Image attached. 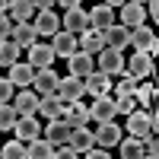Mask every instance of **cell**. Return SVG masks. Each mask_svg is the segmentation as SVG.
Wrapping results in <instances>:
<instances>
[{
  "mask_svg": "<svg viewBox=\"0 0 159 159\" xmlns=\"http://www.w3.org/2000/svg\"><path fill=\"white\" fill-rule=\"evenodd\" d=\"M127 134L134 140H156V115L150 111H130L127 115Z\"/></svg>",
  "mask_w": 159,
  "mask_h": 159,
  "instance_id": "1",
  "label": "cell"
},
{
  "mask_svg": "<svg viewBox=\"0 0 159 159\" xmlns=\"http://www.w3.org/2000/svg\"><path fill=\"white\" fill-rule=\"evenodd\" d=\"M96 64H99V73H105V76H121L124 73V51L102 48L99 54H96Z\"/></svg>",
  "mask_w": 159,
  "mask_h": 159,
  "instance_id": "2",
  "label": "cell"
},
{
  "mask_svg": "<svg viewBox=\"0 0 159 159\" xmlns=\"http://www.w3.org/2000/svg\"><path fill=\"white\" fill-rule=\"evenodd\" d=\"M115 115H118V108H115V99L111 96H96V99H92V105H89V121L108 124V121H115Z\"/></svg>",
  "mask_w": 159,
  "mask_h": 159,
  "instance_id": "3",
  "label": "cell"
},
{
  "mask_svg": "<svg viewBox=\"0 0 159 159\" xmlns=\"http://www.w3.org/2000/svg\"><path fill=\"white\" fill-rule=\"evenodd\" d=\"M86 92V86H83V80H76V76H61L57 80V89H54V96L67 105V102H80V96Z\"/></svg>",
  "mask_w": 159,
  "mask_h": 159,
  "instance_id": "4",
  "label": "cell"
},
{
  "mask_svg": "<svg viewBox=\"0 0 159 159\" xmlns=\"http://www.w3.org/2000/svg\"><path fill=\"white\" fill-rule=\"evenodd\" d=\"M124 67H127L130 80H147L153 73V57L147 54V51H137L134 57H124Z\"/></svg>",
  "mask_w": 159,
  "mask_h": 159,
  "instance_id": "5",
  "label": "cell"
},
{
  "mask_svg": "<svg viewBox=\"0 0 159 159\" xmlns=\"http://www.w3.org/2000/svg\"><path fill=\"white\" fill-rule=\"evenodd\" d=\"M70 130H73V127L64 121V118H57V121H48V124H45V130H42L45 137H42V140L51 143V147H64L67 137H70Z\"/></svg>",
  "mask_w": 159,
  "mask_h": 159,
  "instance_id": "6",
  "label": "cell"
},
{
  "mask_svg": "<svg viewBox=\"0 0 159 159\" xmlns=\"http://www.w3.org/2000/svg\"><path fill=\"white\" fill-rule=\"evenodd\" d=\"M29 64L32 70H48L51 64H54V51H51V45H42V42H35L32 48H29Z\"/></svg>",
  "mask_w": 159,
  "mask_h": 159,
  "instance_id": "7",
  "label": "cell"
},
{
  "mask_svg": "<svg viewBox=\"0 0 159 159\" xmlns=\"http://www.w3.org/2000/svg\"><path fill=\"white\" fill-rule=\"evenodd\" d=\"M13 111H16V118H35L38 111V96L32 89H19V96L13 99Z\"/></svg>",
  "mask_w": 159,
  "mask_h": 159,
  "instance_id": "8",
  "label": "cell"
},
{
  "mask_svg": "<svg viewBox=\"0 0 159 159\" xmlns=\"http://www.w3.org/2000/svg\"><path fill=\"white\" fill-rule=\"evenodd\" d=\"M127 45H134L137 51H147V54H153V51H156V35H153V29H147V22H143V25H137V29H130Z\"/></svg>",
  "mask_w": 159,
  "mask_h": 159,
  "instance_id": "9",
  "label": "cell"
},
{
  "mask_svg": "<svg viewBox=\"0 0 159 159\" xmlns=\"http://www.w3.org/2000/svg\"><path fill=\"white\" fill-rule=\"evenodd\" d=\"M67 67H70V76L86 80L92 70H96V57H89V54H83V51H76V54L67 57Z\"/></svg>",
  "mask_w": 159,
  "mask_h": 159,
  "instance_id": "10",
  "label": "cell"
},
{
  "mask_svg": "<svg viewBox=\"0 0 159 159\" xmlns=\"http://www.w3.org/2000/svg\"><path fill=\"white\" fill-rule=\"evenodd\" d=\"M86 29H89V19H86V10H83V7L64 13V32H70L73 38H80Z\"/></svg>",
  "mask_w": 159,
  "mask_h": 159,
  "instance_id": "11",
  "label": "cell"
},
{
  "mask_svg": "<svg viewBox=\"0 0 159 159\" xmlns=\"http://www.w3.org/2000/svg\"><path fill=\"white\" fill-rule=\"evenodd\" d=\"M86 19H89V25H92V32H105L108 25H115V10H108L105 3H99V7H92V10L86 13Z\"/></svg>",
  "mask_w": 159,
  "mask_h": 159,
  "instance_id": "12",
  "label": "cell"
},
{
  "mask_svg": "<svg viewBox=\"0 0 159 159\" xmlns=\"http://www.w3.org/2000/svg\"><path fill=\"white\" fill-rule=\"evenodd\" d=\"M61 118H64L70 127H86V124H89V105H83V102H67Z\"/></svg>",
  "mask_w": 159,
  "mask_h": 159,
  "instance_id": "13",
  "label": "cell"
},
{
  "mask_svg": "<svg viewBox=\"0 0 159 159\" xmlns=\"http://www.w3.org/2000/svg\"><path fill=\"white\" fill-rule=\"evenodd\" d=\"M92 137H96V143H99L102 150H105V147H118V143H121V127H118L115 121H108V124H96Z\"/></svg>",
  "mask_w": 159,
  "mask_h": 159,
  "instance_id": "14",
  "label": "cell"
},
{
  "mask_svg": "<svg viewBox=\"0 0 159 159\" xmlns=\"http://www.w3.org/2000/svg\"><path fill=\"white\" fill-rule=\"evenodd\" d=\"M67 147H70L73 153H89L92 147H96V137H92L89 127H73L70 137H67Z\"/></svg>",
  "mask_w": 159,
  "mask_h": 159,
  "instance_id": "15",
  "label": "cell"
},
{
  "mask_svg": "<svg viewBox=\"0 0 159 159\" xmlns=\"http://www.w3.org/2000/svg\"><path fill=\"white\" fill-rule=\"evenodd\" d=\"M147 22V10H143V3H124L121 7V22L118 25H124V29H137V25Z\"/></svg>",
  "mask_w": 159,
  "mask_h": 159,
  "instance_id": "16",
  "label": "cell"
},
{
  "mask_svg": "<svg viewBox=\"0 0 159 159\" xmlns=\"http://www.w3.org/2000/svg\"><path fill=\"white\" fill-rule=\"evenodd\" d=\"M10 42L16 45V48H25V51H29V48L38 42V35H35V29H32L29 22H16V25L10 29Z\"/></svg>",
  "mask_w": 159,
  "mask_h": 159,
  "instance_id": "17",
  "label": "cell"
},
{
  "mask_svg": "<svg viewBox=\"0 0 159 159\" xmlns=\"http://www.w3.org/2000/svg\"><path fill=\"white\" fill-rule=\"evenodd\" d=\"M57 73L54 70H35V80H32V86H35V96H54V89H57Z\"/></svg>",
  "mask_w": 159,
  "mask_h": 159,
  "instance_id": "18",
  "label": "cell"
},
{
  "mask_svg": "<svg viewBox=\"0 0 159 159\" xmlns=\"http://www.w3.org/2000/svg\"><path fill=\"white\" fill-rule=\"evenodd\" d=\"M32 80H35V70L29 67V64H13L10 67V76H7V83L13 89H29L32 86Z\"/></svg>",
  "mask_w": 159,
  "mask_h": 159,
  "instance_id": "19",
  "label": "cell"
},
{
  "mask_svg": "<svg viewBox=\"0 0 159 159\" xmlns=\"http://www.w3.org/2000/svg\"><path fill=\"white\" fill-rule=\"evenodd\" d=\"M83 86H86V92L92 99L96 96H108L111 92V76H105V73H99V70H92L86 80H83Z\"/></svg>",
  "mask_w": 159,
  "mask_h": 159,
  "instance_id": "20",
  "label": "cell"
},
{
  "mask_svg": "<svg viewBox=\"0 0 159 159\" xmlns=\"http://www.w3.org/2000/svg\"><path fill=\"white\" fill-rule=\"evenodd\" d=\"M51 51H54V57H64V61H67L70 54H76V38L70 35V32H57L54 38H51Z\"/></svg>",
  "mask_w": 159,
  "mask_h": 159,
  "instance_id": "21",
  "label": "cell"
},
{
  "mask_svg": "<svg viewBox=\"0 0 159 159\" xmlns=\"http://www.w3.org/2000/svg\"><path fill=\"white\" fill-rule=\"evenodd\" d=\"M127 38H130V32L124 29V25H108V29L102 32V42H105V48H115V51H124L127 48Z\"/></svg>",
  "mask_w": 159,
  "mask_h": 159,
  "instance_id": "22",
  "label": "cell"
},
{
  "mask_svg": "<svg viewBox=\"0 0 159 159\" xmlns=\"http://www.w3.org/2000/svg\"><path fill=\"white\" fill-rule=\"evenodd\" d=\"M13 130H16V140L19 143H32V140L42 137V127H38L35 118H19V121L13 124Z\"/></svg>",
  "mask_w": 159,
  "mask_h": 159,
  "instance_id": "23",
  "label": "cell"
},
{
  "mask_svg": "<svg viewBox=\"0 0 159 159\" xmlns=\"http://www.w3.org/2000/svg\"><path fill=\"white\" fill-rule=\"evenodd\" d=\"M76 48L83 51V54H89V57H96L99 51L105 48V42H102V32H92V29H86L83 35L76 38Z\"/></svg>",
  "mask_w": 159,
  "mask_h": 159,
  "instance_id": "24",
  "label": "cell"
},
{
  "mask_svg": "<svg viewBox=\"0 0 159 159\" xmlns=\"http://www.w3.org/2000/svg\"><path fill=\"white\" fill-rule=\"evenodd\" d=\"M35 115H45V121H57L64 115V102L57 96H38V111Z\"/></svg>",
  "mask_w": 159,
  "mask_h": 159,
  "instance_id": "25",
  "label": "cell"
},
{
  "mask_svg": "<svg viewBox=\"0 0 159 159\" xmlns=\"http://www.w3.org/2000/svg\"><path fill=\"white\" fill-rule=\"evenodd\" d=\"M32 29H35V35H45V38L51 35V38H54L61 32V19L54 16V10H51V13H38V19H35Z\"/></svg>",
  "mask_w": 159,
  "mask_h": 159,
  "instance_id": "26",
  "label": "cell"
},
{
  "mask_svg": "<svg viewBox=\"0 0 159 159\" xmlns=\"http://www.w3.org/2000/svg\"><path fill=\"white\" fill-rule=\"evenodd\" d=\"M32 13H35L32 0H13L10 10H7V16H10V22H13V25H16V22H29Z\"/></svg>",
  "mask_w": 159,
  "mask_h": 159,
  "instance_id": "27",
  "label": "cell"
},
{
  "mask_svg": "<svg viewBox=\"0 0 159 159\" xmlns=\"http://www.w3.org/2000/svg\"><path fill=\"white\" fill-rule=\"evenodd\" d=\"M51 156H54V147H51V143H45L42 137L32 140L29 147H25V159H51Z\"/></svg>",
  "mask_w": 159,
  "mask_h": 159,
  "instance_id": "28",
  "label": "cell"
},
{
  "mask_svg": "<svg viewBox=\"0 0 159 159\" xmlns=\"http://www.w3.org/2000/svg\"><path fill=\"white\" fill-rule=\"evenodd\" d=\"M121 147V159H140L143 156V140H134V137H127L118 143Z\"/></svg>",
  "mask_w": 159,
  "mask_h": 159,
  "instance_id": "29",
  "label": "cell"
},
{
  "mask_svg": "<svg viewBox=\"0 0 159 159\" xmlns=\"http://www.w3.org/2000/svg\"><path fill=\"white\" fill-rule=\"evenodd\" d=\"M19 48L13 42H0V67H13V64H19Z\"/></svg>",
  "mask_w": 159,
  "mask_h": 159,
  "instance_id": "30",
  "label": "cell"
},
{
  "mask_svg": "<svg viewBox=\"0 0 159 159\" xmlns=\"http://www.w3.org/2000/svg\"><path fill=\"white\" fill-rule=\"evenodd\" d=\"M111 89H115V99L134 96V89H137V80H130L127 73H121V80H118V83H111Z\"/></svg>",
  "mask_w": 159,
  "mask_h": 159,
  "instance_id": "31",
  "label": "cell"
},
{
  "mask_svg": "<svg viewBox=\"0 0 159 159\" xmlns=\"http://www.w3.org/2000/svg\"><path fill=\"white\" fill-rule=\"evenodd\" d=\"M0 156L3 159H25V143H19V140L3 143V147H0Z\"/></svg>",
  "mask_w": 159,
  "mask_h": 159,
  "instance_id": "32",
  "label": "cell"
},
{
  "mask_svg": "<svg viewBox=\"0 0 159 159\" xmlns=\"http://www.w3.org/2000/svg\"><path fill=\"white\" fill-rule=\"evenodd\" d=\"M16 121L19 118H16V111H13V105H0V130H13Z\"/></svg>",
  "mask_w": 159,
  "mask_h": 159,
  "instance_id": "33",
  "label": "cell"
},
{
  "mask_svg": "<svg viewBox=\"0 0 159 159\" xmlns=\"http://www.w3.org/2000/svg\"><path fill=\"white\" fill-rule=\"evenodd\" d=\"M115 108H118V115H130V111H137V105H134V96L115 99Z\"/></svg>",
  "mask_w": 159,
  "mask_h": 159,
  "instance_id": "34",
  "label": "cell"
},
{
  "mask_svg": "<svg viewBox=\"0 0 159 159\" xmlns=\"http://www.w3.org/2000/svg\"><path fill=\"white\" fill-rule=\"evenodd\" d=\"M10 99H13V86L7 80H0V105H10Z\"/></svg>",
  "mask_w": 159,
  "mask_h": 159,
  "instance_id": "35",
  "label": "cell"
},
{
  "mask_svg": "<svg viewBox=\"0 0 159 159\" xmlns=\"http://www.w3.org/2000/svg\"><path fill=\"white\" fill-rule=\"evenodd\" d=\"M10 29H13L10 16H0V42H10Z\"/></svg>",
  "mask_w": 159,
  "mask_h": 159,
  "instance_id": "36",
  "label": "cell"
},
{
  "mask_svg": "<svg viewBox=\"0 0 159 159\" xmlns=\"http://www.w3.org/2000/svg\"><path fill=\"white\" fill-rule=\"evenodd\" d=\"M51 159H80V153H73V150L67 147V143H64V147H61L54 156H51Z\"/></svg>",
  "mask_w": 159,
  "mask_h": 159,
  "instance_id": "37",
  "label": "cell"
},
{
  "mask_svg": "<svg viewBox=\"0 0 159 159\" xmlns=\"http://www.w3.org/2000/svg\"><path fill=\"white\" fill-rule=\"evenodd\" d=\"M83 156H86V159H111V156H108V153H105L102 147H99V150H96V147H92V150H89V153H83Z\"/></svg>",
  "mask_w": 159,
  "mask_h": 159,
  "instance_id": "38",
  "label": "cell"
},
{
  "mask_svg": "<svg viewBox=\"0 0 159 159\" xmlns=\"http://www.w3.org/2000/svg\"><path fill=\"white\" fill-rule=\"evenodd\" d=\"M61 7L70 13V10H76V7H80V0H61Z\"/></svg>",
  "mask_w": 159,
  "mask_h": 159,
  "instance_id": "39",
  "label": "cell"
},
{
  "mask_svg": "<svg viewBox=\"0 0 159 159\" xmlns=\"http://www.w3.org/2000/svg\"><path fill=\"white\" fill-rule=\"evenodd\" d=\"M7 10H10V3H7V0H0V16H7Z\"/></svg>",
  "mask_w": 159,
  "mask_h": 159,
  "instance_id": "40",
  "label": "cell"
},
{
  "mask_svg": "<svg viewBox=\"0 0 159 159\" xmlns=\"http://www.w3.org/2000/svg\"><path fill=\"white\" fill-rule=\"evenodd\" d=\"M140 159H153V156H140Z\"/></svg>",
  "mask_w": 159,
  "mask_h": 159,
  "instance_id": "41",
  "label": "cell"
}]
</instances>
